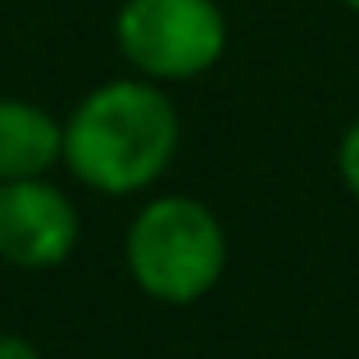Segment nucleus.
Segmentation results:
<instances>
[{"mask_svg": "<svg viewBox=\"0 0 359 359\" xmlns=\"http://www.w3.org/2000/svg\"><path fill=\"white\" fill-rule=\"evenodd\" d=\"M228 36L219 0H123L114 9L118 60L159 87L214 73L228 55Z\"/></svg>", "mask_w": 359, "mask_h": 359, "instance_id": "7ed1b4c3", "label": "nucleus"}, {"mask_svg": "<svg viewBox=\"0 0 359 359\" xmlns=\"http://www.w3.org/2000/svg\"><path fill=\"white\" fill-rule=\"evenodd\" d=\"M341 5H346V9H351V14H359V0H341Z\"/></svg>", "mask_w": 359, "mask_h": 359, "instance_id": "6e6552de", "label": "nucleus"}, {"mask_svg": "<svg viewBox=\"0 0 359 359\" xmlns=\"http://www.w3.org/2000/svg\"><path fill=\"white\" fill-rule=\"evenodd\" d=\"M228 259L232 245L223 219L214 205L187 191L146 196L123 232V269L155 305H201L219 291Z\"/></svg>", "mask_w": 359, "mask_h": 359, "instance_id": "f03ea898", "label": "nucleus"}, {"mask_svg": "<svg viewBox=\"0 0 359 359\" xmlns=\"http://www.w3.org/2000/svg\"><path fill=\"white\" fill-rule=\"evenodd\" d=\"M82 241V214L50 177L0 182V264L18 273H50L73 259Z\"/></svg>", "mask_w": 359, "mask_h": 359, "instance_id": "20e7f679", "label": "nucleus"}, {"mask_svg": "<svg viewBox=\"0 0 359 359\" xmlns=\"http://www.w3.org/2000/svg\"><path fill=\"white\" fill-rule=\"evenodd\" d=\"M0 359H41V351L18 332H0Z\"/></svg>", "mask_w": 359, "mask_h": 359, "instance_id": "0eeeda50", "label": "nucleus"}, {"mask_svg": "<svg viewBox=\"0 0 359 359\" xmlns=\"http://www.w3.org/2000/svg\"><path fill=\"white\" fill-rule=\"evenodd\" d=\"M64 168V118L27 96H0V182Z\"/></svg>", "mask_w": 359, "mask_h": 359, "instance_id": "39448f33", "label": "nucleus"}, {"mask_svg": "<svg viewBox=\"0 0 359 359\" xmlns=\"http://www.w3.org/2000/svg\"><path fill=\"white\" fill-rule=\"evenodd\" d=\"M337 177H341V187L359 201V118L337 141Z\"/></svg>", "mask_w": 359, "mask_h": 359, "instance_id": "423d86ee", "label": "nucleus"}, {"mask_svg": "<svg viewBox=\"0 0 359 359\" xmlns=\"http://www.w3.org/2000/svg\"><path fill=\"white\" fill-rule=\"evenodd\" d=\"M182 146V114L168 87L137 73L91 87L64 114V173L109 201L150 196Z\"/></svg>", "mask_w": 359, "mask_h": 359, "instance_id": "f257e3e1", "label": "nucleus"}]
</instances>
